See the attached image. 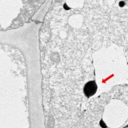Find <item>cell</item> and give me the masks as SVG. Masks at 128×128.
I'll use <instances>...</instances> for the list:
<instances>
[{"label":"cell","instance_id":"obj_3","mask_svg":"<svg viewBox=\"0 0 128 128\" xmlns=\"http://www.w3.org/2000/svg\"><path fill=\"white\" fill-rule=\"evenodd\" d=\"M64 8L66 10H68V9H69V8H68V6H67L66 4L64 5Z\"/></svg>","mask_w":128,"mask_h":128},{"label":"cell","instance_id":"obj_2","mask_svg":"<svg viewBox=\"0 0 128 128\" xmlns=\"http://www.w3.org/2000/svg\"><path fill=\"white\" fill-rule=\"evenodd\" d=\"M125 5V3L123 2H120L119 3V6L121 7V8H122L123 6H124Z\"/></svg>","mask_w":128,"mask_h":128},{"label":"cell","instance_id":"obj_1","mask_svg":"<svg viewBox=\"0 0 128 128\" xmlns=\"http://www.w3.org/2000/svg\"><path fill=\"white\" fill-rule=\"evenodd\" d=\"M98 86L95 81H90L88 82L84 87V93L88 98L93 96L96 92Z\"/></svg>","mask_w":128,"mask_h":128}]
</instances>
